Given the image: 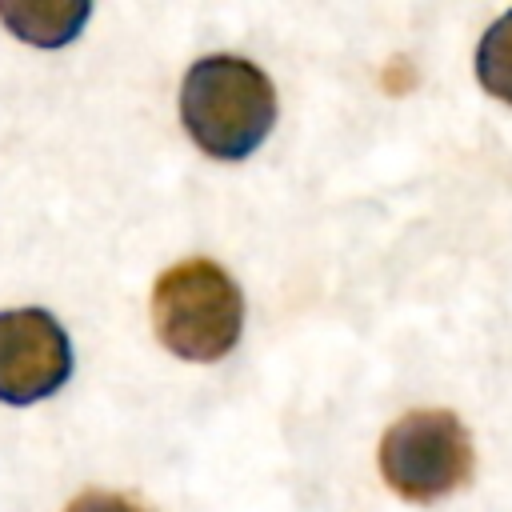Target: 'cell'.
Returning <instances> with one entry per match:
<instances>
[{
  "label": "cell",
  "instance_id": "3",
  "mask_svg": "<svg viewBox=\"0 0 512 512\" xmlns=\"http://www.w3.org/2000/svg\"><path fill=\"white\" fill-rule=\"evenodd\" d=\"M380 476L404 500H440L468 484L472 440L452 412H408L380 440Z\"/></svg>",
  "mask_w": 512,
  "mask_h": 512
},
{
  "label": "cell",
  "instance_id": "7",
  "mask_svg": "<svg viewBox=\"0 0 512 512\" xmlns=\"http://www.w3.org/2000/svg\"><path fill=\"white\" fill-rule=\"evenodd\" d=\"M68 512H144V508L128 496H116V492H80L68 504Z\"/></svg>",
  "mask_w": 512,
  "mask_h": 512
},
{
  "label": "cell",
  "instance_id": "4",
  "mask_svg": "<svg viewBox=\"0 0 512 512\" xmlns=\"http://www.w3.org/2000/svg\"><path fill=\"white\" fill-rule=\"evenodd\" d=\"M72 372V344L52 312H0V400L36 404L52 396Z\"/></svg>",
  "mask_w": 512,
  "mask_h": 512
},
{
  "label": "cell",
  "instance_id": "5",
  "mask_svg": "<svg viewBox=\"0 0 512 512\" xmlns=\"http://www.w3.org/2000/svg\"><path fill=\"white\" fill-rule=\"evenodd\" d=\"M92 16V0H0V24L32 48L72 44Z\"/></svg>",
  "mask_w": 512,
  "mask_h": 512
},
{
  "label": "cell",
  "instance_id": "2",
  "mask_svg": "<svg viewBox=\"0 0 512 512\" xmlns=\"http://www.w3.org/2000/svg\"><path fill=\"white\" fill-rule=\"evenodd\" d=\"M152 324L180 360H220L244 328V296L212 260H180L152 288Z\"/></svg>",
  "mask_w": 512,
  "mask_h": 512
},
{
  "label": "cell",
  "instance_id": "1",
  "mask_svg": "<svg viewBox=\"0 0 512 512\" xmlns=\"http://www.w3.org/2000/svg\"><path fill=\"white\" fill-rule=\"evenodd\" d=\"M180 120L216 160H244L276 124L272 80L240 56H204L180 84Z\"/></svg>",
  "mask_w": 512,
  "mask_h": 512
},
{
  "label": "cell",
  "instance_id": "6",
  "mask_svg": "<svg viewBox=\"0 0 512 512\" xmlns=\"http://www.w3.org/2000/svg\"><path fill=\"white\" fill-rule=\"evenodd\" d=\"M476 80L488 96L512 104V8L488 24L476 48Z\"/></svg>",
  "mask_w": 512,
  "mask_h": 512
}]
</instances>
